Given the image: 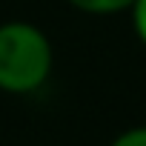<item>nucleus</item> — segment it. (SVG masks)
<instances>
[{
  "label": "nucleus",
  "mask_w": 146,
  "mask_h": 146,
  "mask_svg": "<svg viewBox=\"0 0 146 146\" xmlns=\"http://www.w3.org/2000/svg\"><path fill=\"white\" fill-rule=\"evenodd\" d=\"M52 63L54 49L43 29L26 20L0 23V92H37L52 75Z\"/></svg>",
  "instance_id": "nucleus-1"
},
{
  "label": "nucleus",
  "mask_w": 146,
  "mask_h": 146,
  "mask_svg": "<svg viewBox=\"0 0 146 146\" xmlns=\"http://www.w3.org/2000/svg\"><path fill=\"white\" fill-rule=\"evenodd\" d=\"M66 3L92 17H112L117 12H129L132 0H66Z\"/></svg>",
  "instance_id": "nucleus-2"
},
{
  "label": "nucleus",
  "mask_w": 146,
  "mask_h": 146,
  "mask_svg": "<svg viewBox=\"0 0 146 146\" xmlns=\"http://www.w3.org/2000/svg\"><path fill=\"white\" fill-rule=\"evenodd\" d=\"M129 15H132V29H135L137 40L146 46V0H132Z\"/></svg>",
  "instance_id": "nucleus-3"
},
{
  "label": "nucleus",
  "mask_w": 146,
  "mask_h": 146,
  "mask_svg": "<svg viewBox=\"0 0 146 146\" xmlns=\"http://www.w3.org/2000/svg\"><path fill=\"white\" fill-rule=\"evenodd\" d=\"M109 146H146V123H143V126H132V129L120 132Z\"/></svg>",
  "instance_id": "nucleus-4"
}]
</instances>
